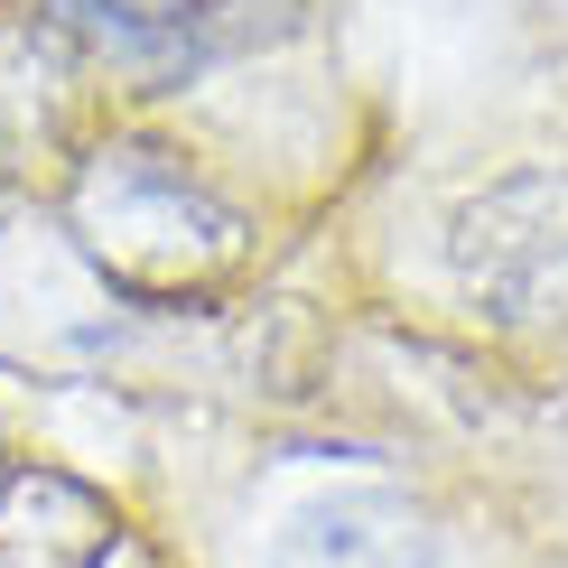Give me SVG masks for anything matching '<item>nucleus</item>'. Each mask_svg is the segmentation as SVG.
I'll use <instances>...</instances> for the list:
<instances>
[{
  "mask_svg": "<svg viewBox=\"0 0 568 568\" xmlns=\"http://www.w3.org/2000/svg\"><path fill=\"white\" fill-rule=\"evenodd\" d=\"M65 19L140 75H205L224 57L290 38L298 0H65Z\"/></svg>",
  "mask_w": 568,
  "mask_h": 568,
  "instance_id": "f03ea898",
  "label": "nucleus"
},
{
  "mask_svg": "<svg viewBox=\"0 0 568 568\" xmlns=\"http://www.w3.org/2000/svg\"><path fill=\"white\" fill-rule=\"evenodd\" d=\"M457 262L504 326L568 336V169H531L485 186L457 215Z\"/></svg>",
  "mask_w": 568,
  "mask_h": 568,
  "instance_id": "f257e3e1",
  "label": "nucleus"
}]
</instances>
